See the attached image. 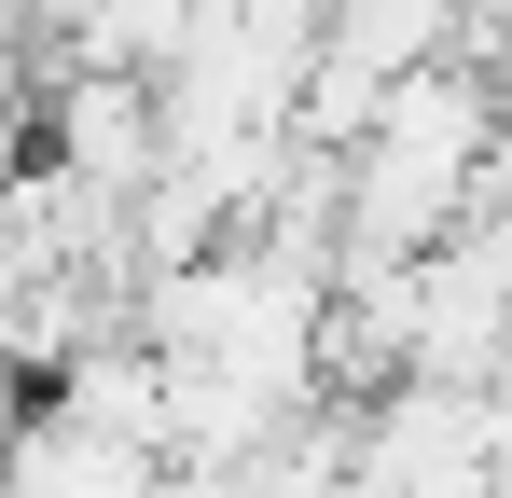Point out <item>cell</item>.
Here are the masks:
<instances>
[{
    "instance_id": "cell-1",
    "label": "cell",
    "mask_w": 512,
    "mask_h": 498,
    "mask_svg": "<svg viewBox=\"0 0 512 498\" xmlns=\"http://www.w3.org/2000/svg\"><path fill=\"white\" fill-rule=\"evenodd\" d=\"M42 166L56 180H84L97 208H139L153 180H167V83H56V111H42Z\"/></svg>"
},
{
    "instance_id": "cell-2",
    "label": "cell",
    "mask_w": 512,
    "mask_h": 498,
    "mask_svg": "<svg viewBox=\"0 0 512 498\" xmlns=\"http://www.w3.org/2000/svg\"><path fill=\"white\" fill-rule=\"evenodd\" d=\"M485 429H499V457H512V360L485 374Z\"/></svg>"
}]
</instances>
